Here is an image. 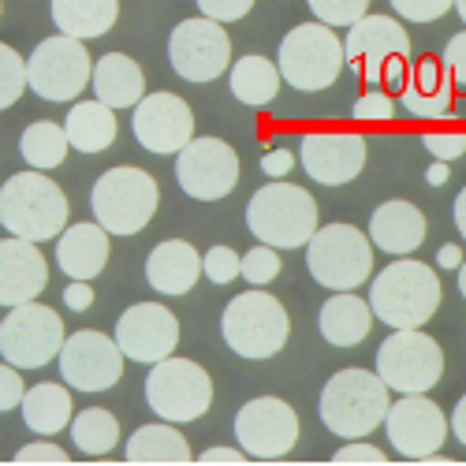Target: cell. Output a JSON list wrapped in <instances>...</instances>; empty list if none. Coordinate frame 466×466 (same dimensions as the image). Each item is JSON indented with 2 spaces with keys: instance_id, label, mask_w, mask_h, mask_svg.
I'll list each match as a JSON object with an SVG mask.
<instances>
[{
  "instance_id": "52",
  "label": "cell",
  "mask_w": 466,
  "mask_h": 466,
  "mask_svg": "<svg viewBox=\"0 0 466 466\" xmlns=\"http://www.w3.org/2000/svg\"><path fill=\"white\" fill-rule=\"evenodd\" d=\"M448 430H451L455 441L466 448V396L455 403V410H451V418H448Z\"/></svg>"
},
{
  "instance_id": "12",
  "label": "cell",
  "mask_w": 466,
  "mask_h": 466,
  "mask_svg": "<svg viewBox=\"0 0 466 466\" xmlns=\"http://www.w3.org/2000/svg\"><path fill=\"white\" fill-rule=\"evenodd\" d=\"M64 343V321L56 309L37 299L8 306V318L0 321V355L15 370H42L56 359Z\"/></svg>"
},
{
  "instance_id": "32",
  "label": "cell",
  "mask_w": 466,
  "mask_h": 466,
  "mask_svg": "<svg viewBox=\"0 0 466 466\" xmlns=\"http://www.w3.org/2000/svg\"><path fill=\"white\" fill-rule=\"evenodd\" d=\"M231 71V94H236V101L250 105V108H261L268 101H277L280 94V71L273 60H265V56H239L236 64L228 67Z\"/></svg>"
},
{
  "instance_id": "28",
  "label": "cell",
  "mask_w": 466,
  "mask_h": 466,
  "mask_svg": "<svg viewBox=\"0 0 466 466\" xmlns=\"http://www.w3.org/2000/svg\"><path fill=\"white\" fill-rule=\"evenodd\" d=\"M318 329L332 347H355L373 329V309L355 291H332L318 314Z\"/></svg>"
},
{
  "instance_id": "31",
  "label": "cell",
  "mask_w": 466,
  "mask_h": 466,
  "mask_svg": "<svg viewBox=\"0 0 466 466\" xmlns=\"http://www.w3.org/2000/svg\"><path fill=\"white\" fill-rule=\"evenodd\" d=\"M19 410H23L26 430H34L37 437H53V433H64L67 421H71V396H67L64 384L42 380V384H34L23 392Z\"/></svg>"
},
{
  "instance_id": "55",
  "label": "cell",
  "mask_w": 466,
  "mask_h": 466,
  "mask_svg": "<svg viewBox=\"0 0 466 466\" xmlns=\"http://www.w3.org/2000/svg\"><path fill=\"white\" fill-rule=\"evenodd\" d=\"M451 217H455V224H459V231H462V239H466V187L459 190V198H455Z\"/></svg>"
},
{
  "instance_id": "10",
  "label": "cell",
  "mask_w": 466,
  "mask_h": 466,
  "mask_svg": "<svg viewBox=\"0 0 466 466\" xmlns=\"http://www.w3.org/2000/svg\"><path fill=\"white\" fill-rule=\"evenodd\" d=\"M90 53L79 37H46L37 42V49L26 56V86L53 105H67L75 101L86 86H90Z\"/></svg>"
},
{
  "instance_id": "38",
  "label": "cell",
  "mask_w": 466,
  "mask_h": 466,
  "mask_svg": "<svg viewBox=\"0 0 466 466\" xmlns=\"http://www.w3.org/2000/svg\"><path fill=\"white\" fill-rule=\"evenodd\" d=\"M309 12L318 15V23L325 26H351L355 19H362L370 12V0H306Z\"/></svg>"
},
{
  "instance_id": "29",
  "label": "cell",
  "mask_w": 466,
  "mask_h": 466,
  "mask_svg": "<svg viewBox=\"0 0 466 466\" xmlns=\"http://www.w3.org/2000/svg\"><path fill=\"white\" fill-rule=\"evenodd\" d=\"M116 108H108L105 101H75L67 120H64V135L67 146L79 153H101L116 142Z\"/></svg>"
},
{
  "instance_id": "2",
  "label": "cell",
  "mask_w": 466,
  "mask_h": 466,
  "mask_svg": "<svg viewBox=\"0 0 466 466\" xmlns=\"http://www.w3.org/2000/svg\"><path fill=\"white\" fill-rule=\"evenodd\" d=\"M67 194L37 168L15 172L0 187V224H5L8 236L49 243L67 228Z\"/></svg>"
},
{
  "instance_id": "1",
  "label": "cell",
  "mask_w": 466,
  "mask_h": 466,
  "mask_svg": "<svg viewBox=\"0 0 466 466\" xmlns=\"http://www.w3.org/2000/svg\"><path fill=\"white\" fill-rule=\"evenodd\" d=\"M370 309L388 329H421L441 309V280L425 261L403 254L370 284Z\"/></svg>"
},
{
  "instance_id": "25",
  "label": "cell",
  "mask_w": 466,
  "mask_h": 466,
  "mask_svg": "<svg viewBox=\"0 0 466 466\" xmlns=\"http://www.w3.org/2000/svg\"><path fill=\"white\" fill-rule=\"evenodd\" d=\"M425 231H430V224H425L421 209L410 202H400V198L377 206L370 217V243L392 258L418 250L425 243Z\"/></svg>"
},
{
  "instance_id": "22",
  "label": "cell",
  "mask_w": 466,
  "mask_h": 466,
  "mask_svg": "<svg viewBox=\"0 0 466 466\" xmlns=\"http://www.w3.org/2000/svg\"><path fill=\"white\" fill-rule=\"evenodd\" d=\"M49 288V265L37 243L8 236L0 239V306L30 302Z\"/></svg>"
},
{
  "instance_id": "34",
  "label": "cell",
  "mask_w": 466,
  "mask_h": 466,
  "mask_svg": "<svg viewBox=\"0 0 466 466\" xmlns=\"http://www.w3.org/2000/svg\"><path fill=\"white\" fill-rule=\"evenodd\" d=\"M67 430H71V444L94 459L108 455L116 444H120V421H116V414H108L105 407H86L79 414H71Z\"/></svg>"
},
{
  "instance_id": "8",
  "label": "cell",
  "mask_w": 466,
  "mask_h": 466,
  "mask_svg": "<svg viewBox=\"0 0 466 466\" xmlns=\"http://www.w3.org/2000/svg\"><path fill=\"white\" fill-rule=\"evenodd\" d=\"M306 268L329 291H355L373 273V243L355 224H325L306 243Z\"/></svg>"
},
{
  "instance_id": "7",
  "label": "cell",
  "mask_w": 466,
  "mask_h": 466,
  "mask_svg": "<svg viewBox=\"0 0 466 466\" xmlns=\"http://www.w3.org/2000/svg\"><path fill=\"white\" fill-rule=\"evenodd\" d=\"M343 67H347L343 42L325 23H302V26L288 30V37L280 42V53H277L280 79L302 94L329 90L339 79Z\"/></svg>"
},
{
  "instance_id": "13",
  "label": "cell",
  "mask_w": 466,
  "mask_h": 466,
  "mask_svg": "<svg viewBox=\"0 0 466 466\" xmlns=\"http://www.w3.org/2000/svg\"><path fill=\"white\" fill-rule=\"evenodd\" d=\"M56 366L75 392H108L124 377V351L116 347L112 336L97 329H79L64 336L56 351Z\"/></svg>"
},
{
  "instance_id": "35",
  "label": "cell",
  "mask_w": 466,
  "mask_h": 466,
  "mask_svg": "<svg viewBox=\"0 0 466 466\" xmlns=\"http://www.w3.org/2000/svg\"><path fill=\"white\" fill-rule=\"evenodd\" d=\"M19 153L23 161L37 172H49L56 165H64L67 157V135H64V124H53V120H34L23 138H19Z\"/></svg>"
},
{
  "instance_id": "45",
  "label": "cell",
  "mask_w": 466,
  "mask_h": 466,
  "mask_svg": "<svg viewBox=\"0 0 466 466\" xmlns=\"http://www.w3.org/2000/svg\"><path fill=\"white\" fill-rule=\"evenodd\" d=\"M332 462H339V466H347V462H370V466H380V462H388V459H384L380 448H373V444H366V437H359V441H347L343 448H336Z\"/></svg>"
},
{
  "instance_id": "41",
  "label": "cell",
  "mask_w": 466,
  "mask_h": 466,
  "mask_svg": "<svg viewBox=\"0 0 466 466\" xmlns=\"http://www.w3.org/2000/svg\"><path fill=\"white\" fill-rule=\"evenodd\" d=\"M421 146L433 153V161H459L466 153V135L462 131H430L421 135Z\"/></svg>"
},
{
  "instance_id": "39",
  "label": "cell",
  "mask_w": 466,
  "mask_h": 466,
  "mask_svg": "<svg viewBox=\"0 0 466 466\" xmlns=\"http://www.w3.org/2000/svg\"><path fill=\"white\" fill-rule=\"evenodd\" d=\"M202 273H206L213 284H231V280L239 277V254L231 250V247H213V250H206Z\"/></svg>"
},
{
  "instance_id": "37",
  "label": "cell",
  "mask_w": 466,
  "mask_h": 466,
  "mask_svg": "<svg viewBox=\"0 0 466 466\" xmlns=\"http://www.w3.org/2000/svg\"><path fill=\"white\" fill-rule=\"evenodd\" d=\"M280 268H284L280 254L273 247H265V243L254 247V250H247V258H239V277L247 284H254V288H265L268 280H277Z\"/></svg>"
},
{
  "instance_id": "54",
  "label": "cell",
  "mask_w": 466,
  "mask_h": 466,
  "mask_svg": "<svg viewBox=\"0 0 466 466\" xmlns=\"http://www.w3.org/2000/svg\"><path fill=\"white\" fill-rule=\"evenodd\" d=\"M425 183L444 187V183H448V161H433L430 168H425Z\"/></svg>"
},
{
  "instance_id": "9",
  "label": "cell",
  "mask_w": 466,
  "mask_h": 466,
  "mask_svg": "<svg viewBox=\"0 0 466 466\" xmlns=\"http://www.w3.org/2000/svg\"><path fill=\"white\" fill-rule=\"evenodd\" d=\"M146 403L161 421H172V425L194 421L213 407V380L198 362L168 355L161 362H153L146 377Z\"/></svg>"
},
{
  "instance_id": "14",
  "label": "cell",
  "mask_w": 466,
  "mask_h": 466,
  "mask_svg": "<svg viewBox=\"0 0 466 466\" xmlns=\"http://www.w3.org/2000/svg\"><path fill=\"white\" fill-rule=\"evenodd\" d=\"M168 60L172 71L187 83H213L217 75L231 67V37L224 23L198 15L183 19L168 37Z\"/></svg>"
},
{
  "instance_id": "47",
  "label": "cell",
  "mask_w": 466,
  "mask_h": 466,
  "mask_svg": "<svg viewBox=\"0 0 466 466\" xmlns=\"http://www.w3.org/2000/svg\"><path fill=\"white\" fill-rule=\"evenodd\" d=\"M12 462H67V451L60 444H49V441H34V444L19 448Z\"/></svg>"
},
{
  "instance_id": "11",
  "label": "cell",
  "mask_w": 466,
  "mask_h": 466,
  "mask_svg": "<svg viewBox=\"0 0 466 466\" xmlns=\"http://www.w3.org/2000/svg\"><path fill=\"white\" fill-rule=\"evenodd\" d=\"M377 377L388 384V392H430L444 377V351L433 336L421 329H392L377 351Z\"/></svg>"
},
{
  "instance_id": "30",
  "label": "cell",
  "mask_w": 466,
  "mask_h": 466,
  "mask_svg": "<svg viewBox=\"0 0 466 466\" xmlns=\"http://www.w3.org/2000/svg\"><path fill=\"white\" fill-rule=\"evenodd\" d=\"M49 12L60 34L79 37V42H94V37L116 26L120 0H53Z\"/></svg>"
},
{
  "instance_id": "26",
  "label": "cell",
  "mask_w": 466,
  "mask_h": 466,
  "mask_svg": "<svg viewBox=\"0 0 466 466\" xmlns=\"http://www.w3.org/2000/svg\"><path fill=\"white\" fill-rule=\"evenodd\" d=\"M202 277V258L187 239L157 243L146 258V284L161 295H187Z\"/></svg>"
},
{
  "instance_id": "46",
  "label": "cell",
  "mask_w": 466,
  "mask_h": 466,
  "mask_svg": "<svg viewBox=\"0 0 466 466\" xmlns=\"http://www.w3.org/2000/svg\"><path fill=\"white\" fill-rule=\"evenodd\" d=\"M23 392H26V384H23L19 370L8 366V362H0V414H5V410H15L19 400H23Z\"/></svg>"
},
{
  "instance_id": "44",
  "label": "cell",
  "mask_w": 466,
  "mask_h": 466,
  "mask_svg": "<svg viewBox=\"0 0 466 466\" xmlns=\"http://www.w3.org/2000/svg\"><path fill=\"white\" fill-rule=\"evenodd\" d=\"M250 8H254V0H198V12L217 23H236L250 15Z\"/></svg>"
},
{
  "instance_id": "53",
  "label": "cell",
  "mask_w": 466,
  "mask_h": 466,
  "mask_svg": "<svg viewBox=\"0 0 466 466\" xmlns=\"http://www.w3.org/2000/svg\"><path fill=\"white\" fill-rule=\"evenodd\" d=\"M459 261H462V250H459L455 243H444V247L437 250V265H441V268H459Z\"/></svg>"
},
{
  "instance_id": "19",
  "label": "cell",
  "mask_w": 466,
  "mask_h": 466,
  "mask_svg": "<svg viewBox=\"0 0 466 466\" xmlns=\"http://www.w3.org/2000/svg\"><path fill=\"white\" fill-rule=\"evenodd\" d=\"M299 165L321 187H343L366 168V138L355 131H309L299 146Z\"/></svg>"
},
{
  "instance_id": "48",
  "label": "cell",
  "mask_w": 466,
  "mask_h": 466,
  "mask_svg": "<svg viewBox=\"0 0 466 466\" xmlns=\"http://www.w3.org/2000/svg\"><path fill=\"white\" fill-rule=\"evenodd\" d=\"M407 71H410V56H392L384 67H380V86H384V94H400L403 90V83H407Z\"/></svg>"
},
{
  "instance_id": "15",
  "label": "cell",
  "mask_w": 466,
  "mask_h": 466,
  "mask_svg": "<svg viewBox=\"0 0 466 466\" xmlns=\"http://www.w3.org/2000/svg\"><path fill=\"white\" fill-rule=\"evenodd\" d=\"M176 179L194 202L228 198L239 183V157L224 138H190L176 153Z\"/></svg>"
},
{
  "instance_id": "23",
  "label": "cell",
  "mask_w": 466,
  "mask_h": 466,
  "mask_svg": "<svg viewBox=\"0 0 466 466\" xmlns=\"http://www.w3.org/2000/svg\"><path fill=\"white\" fill-rule=\"evenodd\" d=\"M108 231L97 220L67 224V231L56 236V265L67 280H97L108 265Z\"/></svg>"
},
{
  "instance_id": "40",
  "label": "cell",
  "mask_w": 466,
  "mask_h": 466,
  "mask_svg": "<svg viewBox=\"0 0 466 466\" xmlns=\"http://www.w3.org/2000/svg\"><path fill=\"white\" fill-rule=\"evenodd\" d=\"M396 15L410 19V23H437L441 15L451 12L455 0H388Z\"/></svg>"
},
{
  "instance_id": "16",
  "label": "cell",
  "mask_w": 466,
  "mask_h": 466,
  "mask_svg": "<svg viewBox=\"0 0 466 466\" xmlns=\"http://www.w3.org/2000/svg\"><path fill=\"white\" fill-rule=\"evenodd\" d=\"M380 425L388 441H392V448L403 459H418V462L425 455L441 451L448 441V418L433 400H425V392H407L403 400L388 403Z\"/></svg>"
},
{
  "instance_id": "51",
  "label": "cell",
  "mask_w": 466,
  "mask_h": 466,
  "mask_svg": "<svg viewBox=\"0 0 466 466\" xmlns=\"http://www.w3.org/2000/svg\"><path fill=\"white\" fill-rule=\"evenodd\" d=\"M194 462H209V466H224V462H247V451L243 448H209V451H202Z\"/></svg>"
},
{
  "instance_id": "36",
  "label": "cell",
  "mask_w": 466,
  "mask_h": 466,
  "mask_svg": "<svg viewBox=\"0 0 466 466\" xmlns=\"http://www.w3.org/2000/svg\"><path fill=\"white\" fill-rule=\"evenodd\" d=\"M26 90V60L0 42V112L12 108Z\"/></svg>"
},
{
  "instance_id": "17",
  "label": "cell",
  "mask_w": 466,
  "mask_h": 466,
  "mask_svg": "<svg viewBox=\"0 0 466 466\" xmlns=\"http://www.w3.org/2000/svg\"><path fill=\"white\" fill-rule=\"evenodd\" d=\"M236 441L250 459H284L299 444V414L277 396H258L236 414Z\"/></svg>"
},
{
  "instance_id": "42",
  "label": "cell",
  "mask_w": 466,
  "mask_h": 466,
  "mask_svg": "<svg viewBox=\"0 0 466 466\" xmlns=\"http://www.w3.org/2000/svg\"><path fill=\"white\" fill-rule=\"evenodd\" d=\"M441 64H444L448 79H451V90H462V94H466V30L448 37Z\"/></svg>"
},
{
  "instance_id": "6",
  "label": "cell",
  "mask_w": 466,
  "mask_h": 466,
  "mask_svg": "<svg viewBox=\"0 0 466 466\" xmlns=\"http://www.w3.org/2000/svg\"><path fill=\"white\" fill-rule=\"evenodd\" d=\"M288 332H291L288 309L261 288L243 291V295H236L224 306L220 336L239 359H250V362L273 359L288 343Z\"/></svg>"
},
{
  "instance_id": "21",
  "label": "cell",
  "mask_w": 466,
  "mask_h": 466,
  "mask_svg": "<svg viewBox=\"0 0 466 466\" xmlns=\"http://www.w3.org/2000/svg\"><path fill=\"white\" fill-rule=\"evenodd\" d=\"M131 131L149 153H179L194 138V112L179 94H142L135 105Z\"/></svg>"
},
{
  "instance_id": "57",
  "label": "cell",
  "mask_w": 466,
  "mask_h": 466,
  "mask_svg": "<svg viewBox=\"0 0 466 466\" xmlns=\"http://www.w3.org/2000/svg\"><path fill=\"white\" fill-rule=\"evenodd\" d=\"M459 15H462V23H466V0H455V5H451Z\"/></svg>"
},
{
  "instance_id": "3",
  "label": "cell",
  "mask_w": 466,
  "mask_h": 466,
  "mask_svg": "<svg viewBox=\"0 0 466 466\" xmlns=\"http://www.w3.org/2000/svg\"><path fill=\"white\" fill-rule=\"evenodd\" d=\"M388 384L370 373V370H339L325 380L321 388V421L325 430L343 437V441H359L380 430L384 410H388Z\"/></svg>"
},
{
  "instance_id": "50",
  "label": "cell",
  "mask_w": 466,
  "mask_h": 466,
  "mask_svg": "<svg viewBox=\"0 0 466 466\" xmlns=\"http://www.w3.org/2000/svg\"><path fill=\"white\" fill-rule=\"evenodd\" d=\"M261 168H265V176H273V179H284L291 168H295V157L288 149H268L265 157H261Z\"/></svg>"
},
{
  "instance_id": "33",
  "label": "cell",
  "mask_w": 466,
  "mask_h": 466,
  "mask_svg": "<svg viewBox=\"0 0 466 466\" xmlns=\"http://www.w3.org/2000/svg\"><path fill=\"white\" fill-rule=\"evenodd\" d=\"M124 459L127 462H194L187 437L179 430H172V421L135 430L131 441H127Z\"/></svg>"
},
{
  "instance_id": "49",
  "label": "cell",
  "mask_w": 466,
  "mask_h": 466,
  "mask_svg": "<svg viewBox=\"0 0 466 466\" xmlns=\"http://www.w3.org/2000/svg\"><path fill=\"white\" fill-rule=\"evenodd\" d=\"M64 306L71 309V314H86V309L94 306V288L90 280H71L64 288Z\"/></svg>"
},
{
  "instance_id": "18",
  "label": "cell",
  "mask_w": 466,
  "mask_h": 466,
  "mask_svg": "<svg viewBox=\"0 0 466 466\" xmlns=\"http://www.w3.org/2000/svg\"><path fill=\"white\" fill-rule=\"evenodd\" d=\"M116 347L124 351V359L153 366L168 355H176L179 343V321L168 306L161 302H135L127 314H120L116 321Z\"/></svg>"
},
{
  "instance_id": "5",
  "label": "cell",
  "mask_w": 466,
  "mask_h": 466,
  "mask_svg": "<svg viewBox=\"0 0 466 466\" xmlns=\"http://www.w3.org/2000/svg\"><path fill=\"white\" fill-rule=\"evenodd\" d=\"M157 206H161L157 179L142 168H131V165L108 168L90 190L94 220L108 231V236H138V231L153 220Z\"/></svg>"
},
{
  "instance_id": "27",
  "label": "cell",
  "mask_w": 466,
  "mask_h": 466,
  "mask_svg": "<svg viewBox=\"0 0 466 466\" xmlns=\"http://www.w3.org/2000/svg\"><path fill=\"white\" fill-rule=\"evenodd\" d=\"M90 86L94 97L105 101L108 108H131L146 94V75L127 53H105L90 67Z\"/></svg>"
},
{
  "instance_id": "24",
  "label": "cell",
  "mask_w": 466,
  "mask_h": 466,
  "mask_svg": "<svg viewBox=\"0 0 466 466\" xmlns=\"http://www.w3.org/2000/svg\"><path fill=\"white\" fill-rule=\"evenodd\" d=\"M403 101V108L418 120H448L451 116V101H455V90H451V79L441 60H410V71H407V83L403 90L396 94Z\"/></svg>"
},
{
  "instance_id": "20",
  "label": "cell",
  "mask_w": 466,
  "mask_h": 466,
  "mask_svg": "<svg viewBox=\"0 0 466 466\" xmlns=\"http://www.w3.org/2000/svg\"><path fill=\"white\" fill-rule=\"evenodd\" d=\"M392 56H410V37L403 23L392 15H362L347 26L343 37V60L355 67L366 83H380V67Z\"/></svg>"
},
{
  "instance_id": "43",
  "label": "cell",
  "mask_w": 466,
  "mask_h": 466,
  "mask_svg": "<svg viewBox=\"0 0 466 466\" xmlns=\"http://www.w3.org/2000/svg\"><path fill=\"white\" fill-rule=\"evenodd\" d=\"M392 116H396V101L384 90H370L355 105V120H366V124H388Z\"/></svg>"
},
{
  "instance_id": "4",
  "label": "cell",
  "mask_w": 466,
  "mask_h": 466,
  "mask_svg": "<svg viewBox=\"0 0 466 466\" xmlns=\"http://www.w3.org/2000/svg\"><path fill=\"white\" fill-rule=\"evenodd\" d=\"M247 228L258 236V243L273 250H299L318 231V202L309 198V190L273 179L254 190L247 206Z\"/></svg>"
},
{
  "instance_id": "56",
  "label": "cell",
  "mask_w": 466,
  "mask_h": 466,
  "mask_svg": "<svg viewBox=\"0 0 466 466\" xmlns=\"http://www.w3.org/2000/svg\"><path fill=\"white\" fill-rule=\"evenodd\" d=\"M459 291H462V299H466V261H459Z\"/></svg>"
}]
</instances>
